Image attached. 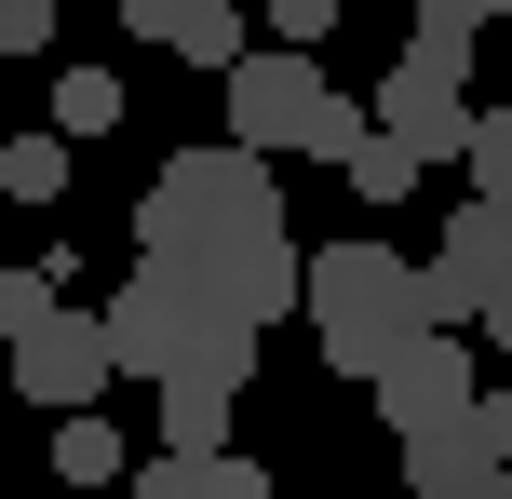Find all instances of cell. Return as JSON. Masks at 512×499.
I'll return each instance as SVG.
<instances>
[{
    "mask_svg": "<svg viewBox=\"0 0 512 499\" xmlns=\"http://www.w3.org/2000/svg\"><path fill=\"white\" fill-rule=\"evenodd\" d=\"M310 338L337 351V378H378L405 338H432V270L391 243H310Z\"/></svg>",
    "mask_w": 512,
    "mask_h": 499,
    "instance_id": "6da1fadb",
    "label": "cell"
},
{
    "mask_svg": "<svg viewBox=\"0 0 512 499\" xmlns=\"http://www.w3.org/2000/svg\"><path fill=\"white\" fill-rule=\"evenodd\" d=\"M256 230H283V189H270V149H243V135L176 149L135 203V243H162V257H216V243H256Z\"/></svg>",
    "mask_w": 512,
    "mask_h": 499,
    "instance_id": "7a4b0ae2",
    "label": "cell"
},
{
    "mask_svg": "<svg viewBox=\"0 0 512 499\" xmlns=\"http://www.w3.org/2000/svg\"><path fill=\"white\" fill-rule=\"evenodd\" d=\"M216 311H230V297L203 284V257H162V243H135V270L108 284V338H122V378H162V365H189Z\"/></svg>",
    "mask_w": 512,
    "mask_h": 499,
    "instance_id": "3957f363",
    "label": "cell"
},
{
    "mask_svg": "<svg viewBox=\"0 0 512 499\" xmlns=\"http://www.w3.org/2000/svg\"><path fill=\"white\" fill-rule=\"evenodd\" d=\"M0 351H14V392L41 405V419H81V405H108V378H122L108 311H68V297H27V311L0 324Z\"/></svg>",
    "mask_w": 512,
    "mask_h": 499,
    "instance_id": "277c9868",
    "label": "cell"
},
{
    "mask_svg": "<svg viewBox=\"0 0 512 499\" xmlns=\"http://www.w3.org/2000/svg\"><path fill=\"white\" fill-rule=\"evenodd\" d=\"M418 270H432V324H486L512 297V189H472V203L432 230Z\"/></svg>",
    "mask_w": 512,
    "mask_h": 499,
    "instance_id": "5b68a950",
    "label": "cell"
},
{
    "mask_svg": "<svg viewBox=\"0 0 512 499\" xmlns=\"http://www.w3.org/2000/svg\"><path fill=\"white\" fill-rule=\"evenodd\" d=\"M324 68H310V41H270V54H243V68H230V135H243V149H324Z\"/></svg>",
    "mask_w": 512,
    "mask_h": 499,
    "instance_id": "8992f818",
    "label": "cell"
},
{
    "mask_svg": "<svg viewBox=\"0 0 512 499\" xmlns=\"http://www.w3.org/2000/svg\"><path fill=\"white\" fill-rule=\"evenodd\" d=\"M499 473H512V392H472L459 419L405 432V486L418 499H486Z\"/></svg>",
    "mask_w": 512,
    "mask_h": 499,
    "instance_id": "52a82bcc",
    "label": "cell"
},
{
    "mask_svg": "<svg viewBox=\"0 0 512 499\" xmlns=\"http://www.w3.org/2000/svg\"><path fill=\"white\" fill-rule=\"evenodd\" d=\"M378 122H391V135H418L432 162H472V54L405 41V54H391V81H378Z\"/></svg>",
    "mask_w": 512,
    "mask_h": 499,
    "instance_id": "ba28073f",
    "label": "cell"
},
{
    "mask_svg": "<svg viewBox=\"0 0 512 499\" xmlns=\"http://www.w3.org/2000/svg\"><path fill=\"white\" fill-rule=\"evenodd\" d=\"M459 338H472V324H432V338H405L378 378H364V392H378V419H391V446H405V432H432V419H459V405L486 392Z\"/></svg>",
    "mask_w": 512,
    "mask_h": 499,
    "instance_id": "9c48e42d",
    "label": "cell"
},
{
    "mask_svg": "<svg viewBox=\"0 0 512 499\" xmlns=\"http://www.w3.org/2000/svg\"><path fill=\"white\" fill-rule=\"evenodd\" d=\"M324 162L351 176V203H405V189L432 176V149H418V135H391L378 108H351V95L324 108Z\"/></svg>",
    "mask_w": 512,
    "mask_h": 499,
    "instance_id": "30bf717a",
    "label": "cell"
},
{
    "mask_svg": "<svg viewBox=\"0 0 512 499\" xmlns=\"http://www.w3.org/2000/svg\"><path fill=\"white\" fill-rule=\"evenodd\" d=\"M122 486H135V499H270V473L230 459V446H149Z\"/></svg>",
    "mask_w": 512,
    "mask_h": 499,
    "instance_id": "8fae6325",
    "label": "cell"
},
{
    "mask_svg": "<svg viewBox=\"0 0 512 499\" xmlns=\"http://www.w3.org/2000/svg\"><path fill=\"white\" fill-rule=\"evenodd\" d=\"M162 446H230V405H243V365H162Z\"/></svg>",
    "mask_w": 512,
    "mask_h": 499,
    "instance_id": "7c38bea8",
    "label": "cell"
},
{
    "mask_svg": "<svg viewBox=\"0 0 512 499\" xmlns=\"http://www.w3.org/2000/svg\"><path fill=\"white\" fill-rule=\"evenodd\" d=\"M54 473H68V486H122V473H135V446L95 419V405H81V419H54Z\"/></svg>",
    "mask_w": 512,
    "mask_h": 499,
    "instance_id": "4fadbf2b",
    "label": "cell"
},
{
    "mask_svg": "<svg viewBox=\"0 0 512 499\" xmlns=\"http://www.w3.org/2000/svg\"><path fill=\"white\" fill-rule=\"evenodd\" d=\"M0 189L14 203H68V122L54 135H0Z\"/></svg>",
    "mask_w": 512,
    "mask_h": 499,
    "instance_id": "5bb4252c",
    "label": "cell"
},
{
    "mask_svg": "<svg viewBox=\"0 0 512 499\" xmlns=\"http://www.w3.org/2000/svg\"><path fill=\"white\" fill-rule=\"evenodd\" d=\"M162 54H189V68H216V81H230L243 54H256V41H243V0H189V27H176Z\"/></svg>",
    "mask_w": 512,
    "mask_h": 499,
    "instance_id": "9a60e30c",
    "label": "cell"
},
{
    "mask_svg": "<svg viewBox=\"0 0 512 499\" xmlns=\"http://www.w3.org/2000/svg\"><path fill=\"white\" fill-rule=\"evenodd\" d=\"M54 122H68V135H108V122H122V81H108V68H68V81H54Z\"/></svg>",
    "mask_w": 512,
    "mask_h": 499,
    "instance_id": "2e32d148",
    "label": "cell"
},
{
    "mask_svg": "<svg viewBox=\"0 0 512 499\" xmlns=\"http://www.w3.org/2000/svg\"><path fill=\"white\" fill-rule=\"evenodd\" d=\"M256 27L270 41H324V27H351V0H256Z\"/></svg>",
    "mask_w": 512,
    "mask_h": 499,
    "instance_id": "e0dca14e",
    "label": "cell"
},
{
    "mask_svg": "<svg viewBox=\"0 0 512 499\" xmlns=\"http://www.w3.org/2000/svg\"><path fill=\"white\" fill-rule=\"evenodd\" d=\"M472 189H512V108H472Z\"/></svg>",
    "mask_w": 512,
    "mask_h": 499,
    "instance_id": "ac0fdd59",
    "label": "cell"
},
{
    "mask_svg": "<svg viewBox=\"0 0 512 499\" xmlns=\"http://www.w3.org/2000/svg\"><path fill=\"white\" fill-rule=\"evenodd\" d=\"M54 27H68L54 0H0V54H54Z\"/></svg>",
    "mask_w": 512,
    "mask_h": 499,
    "instance_id": "d6986e66",
    "label": "cell"
},
{
    "mask_svg": "<svg viewBox=\"0 0 512 499\" xmlns=\"http://www.w3.org/2000/svg\"><path fill=\"white\" fill-rule=\"evenodd\" d=\"M122 27H135V41H176V27H189V0H122Z\"/></svg>",
    "mask_w": 512,
    "mask_h": 499,
    "instance_id": "ffe728a7",
    "label": "cell"
},
{
    "mask_svg": "<svg viewBox=\"0 0 512 499\" xmlns=\"http://www.w3.org/2000/svg\"><path fill=\"white\" fill-rule=\"evenodd\" d=\"M27 297H54V270H0V324H14Z\"/></svg>",
    "mask_w": 512,
    "mask_h": 499,
    "instance_id": "44dd1931",
    "label": "cell"
},
{
    "mask_svg": "<svg viewBox=\"0 0 512 499\" xmlns=\"http://www.w3.org/2000/svg\"><path fill=\"white\" fill-rule=\"evenodd\" d=\"M486 499H512V473H499V486H486Z\"/></svg>",
    "mask_w": 512,
    "mask_h": 499,
    "instance_id": "7402d4cb",
    "label": "cell"
},
{
    "mask_svg": "<svg viewBox=\"0 0 512 499\" xmlns=\"http://www.w3.org/2000/svg\"><path fill=\"white\" fill-rule=\"evenodd\" d=\"M486 14H512V0H486Z\"/></svg>",
    "mask_w": 512,
    "mask_h": 499,
    "instance_id": "603a6c76",
    "label": "cell"
}]
</instances>
